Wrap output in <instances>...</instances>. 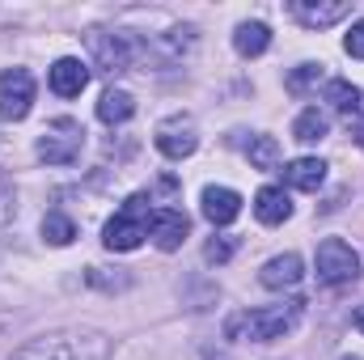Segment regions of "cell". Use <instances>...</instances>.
Returning a JSON list of instances; mask_svg holds the SVG:
<instances>
[{
  "mask_svg": "<svg viewBox=\"0 0 364 360\" xmlns=\"http://www.w3.org/2000/svg\"><path fill=\"white\" fill-rule=\"evenodd\" d=\"M305 314V301H279V305H267V309H242L225 322V335L237 339V344H272V339H284Z\"/></svg>",
  "mask_w": 364,
  "mask_h": 360,
  "instance_id": "obj_1",
  "label": "cell"
},
{
  "mask_svg": "<svg viewBox=\"0 0 364 360\" xmlns=\"http://www.w3.org/2000/svg\"><path fill=\"white\" fill-rule=\"evenodd\" d=\"M13 360H110V339L102 331H51L17 348Z\"/></svg>",
  "mask_w": 364,
  "mask_h": 360,
  "instance_id": "obj_2",
  "label": "cell"
},
{
  "mask_svg": "<svg viewBox=\"0 0 364 360\" xmlns=\"http://www.w3.org/2000/svg\"><path fill=\"white\" fill-rule=\"evenodd\" d=\"M153 199L140 191V195H127V203L106 221V229H102V242H106V250H136L144 238H149V216H153V208H149Z\"/></svg>",
  "mask_w": 364,
  "mask_h": 360,
  "instance_id": "obj_3",
  "label": "cell"
},
{
  "mask_svg": "<svg viewBox=\"0 0 364 360\" xmlns=\"http://www.w3.org/2000/svg\"><path fill=\"white\" fill-rule=\"evenodd\" d=\"M314 268H318V284L326 288H339V284H356L360 275V255L343 242V238H326L314 255Z\"/></svg>",
  "mask_w": 364,
  "mask_h": 360,
  "instance_id": "obj_4",
  "label": "cell"
},
{
  "mask_svg": "<svg viewBox=\"0 0 364 360\" xmlns=\"http://www.w3.org/2000/svg\"><path fill=\"white\" fill-rule=\"evenodd\" d=\"M81 144H85L81 123H73V119H55V123L38 136L34 153H38L47 166H73V162L81 157Z\"/></svg>",
  "mask_w": 364,
  "mask_h": 360,
  "instance_id": "obj_5",
  "label": "cell"
},
{
  "mask_svg": "<svg viewBox=\"0 0 364 360\" xmlns=\"http://www.w3.org/2000/svg\"><path fill=\"white\" fill-rule=\"evenodd\" d=\"M90 51L93 60L102 64V73H132V64H136V47H132V38L123 34V30H93L90 34Z\"/></svg>",
  "mask_w": 364,
  "mask_h": 360,
  "instance_id": "obj_6",
  "label": "cell"
},
{
  "mask_svg": "<svg viewBox=\"0 0 364 360\" xmlns=\"http://www.w3.org/2000/svg\"><path fill=\"white\" fill-rule=\"evenodd\" d=\"M34 106V77L26 68H4L0 73V115L9 123H21Z\"/></svg>",
  "mask_w": 364,
  "mask_h": 360,
  "instance_id": "obj_7",
  "label": "cell"
},
{
  "mask_svg": "<svg viewBox=\"0 0 364 360\" xmlns=\"http://www.w3.org/2000/svg\"><path fill=\"white\" fill-rule=\"evenodd\" d=\"M157 149H161V157H170V162H182V157H191L195 149H199V136H195V123L191 119H166L161 127H157Z\"/></svg>",
  "mask_w": 364,
  "mask_h": 360,
  "instance_id": "obj_8",
  "label": "cell"
},
{
  "mask_svg": "<svg viewBox=\"0 0 364 360\" xmlns=\"http://www.w3.org/2000/svg\"><path fill=\"white\" fill-rule=\"evenodd\" d=\"M288 13L305 26V30H326V26H335V21H343L348 13H352V4L348 0H288Z\"/></svg>",
  "mask_w": 364,
  "mask_h": 360,
  "instance_id": "obj_9",
  "label": "cell"
},
{
  "mask_svg": "<svg viewBox=\"0 0 364 360\" xmlns=\"http://www.w3.org/2000/svg\"><path fill=\"white\" fill-rule=\"evenodd\" d=\"M149 233H153V242H157L161 250H178L182 238L191 233V221H186L182 208H153V216H149Z\"/></svg>",
  "mask_w": 364,
  "mask_h": 360,
  "instance_id": "obj_10",
  "label": "cell"
},
{
  "mask_svg": "<svg viewBox=\"0 0 364 360\" xmlns=\"http://www.w3.org/2000/svg\"><path fill=\"white\" fill-rule=\"evenodd\" d=\"M242 212V195L229 186H203V216L212 225H233Z\"/></svg>",
  "mask_w": 364,
  "mask_h": 360,
  "instance_id": "obj_11",
  "label": "cell"
},
{
  "mask_svg": "<svg viewBox=\"0 0 364 360\" xmlns=\"http://www.w3.org/2000/svg\"><path fill=\"white\" fill-rule=\"evenodd\" d=\"M85 85H90V68H85L81 60L64 55V60L51 64V90L60 93V97H81Z\"/></svg>",
  "mask_w": 364,
  "mask_h": 360,
  "instance_id": "obj_12",
  "label": "cell"
},
{
  "mask_svg": "<svg viewBox=\"0 0 364 360\" xmlns=\"http://www.w3.org/2000/svg\"><path fill=\"white\" fill-rule=\"evenodd\" d=\"M284 182L292 191H318L326 182V162L322 157H296V162L284 166Z\"/></svg>",
  "mask_w": 364,
  "mask_h": 360,
  "instance_id": "obj_13",
  "label": "cell"
},
{
  "mask_svg": "<svg viewBox=\"0 0 364 360\" xmlns=\"http://www.w3.org/2000/svg\"><path fill=\"white\" fill-rule=\"evenodd\" d=\"M255 216H259L263 225H284V221L292 216L288 191H284V186H263V191L255 195Z\"/></svg>",
  "mask_w": 364,
  "mask_h": 360,
  "instance_id": "obj_14",
  "label": "cell"
},
{
  "mask_svg": "<svg viewBox=\"0 0 364 360\" xmlns=\"http://www.w3.org/2000/svg\"><path fill=\"white\" fill-rule=\"evenodd\" d=\"M296 280H301V255H275L272 263L259 271V284L263 288H275V292L279 288H292Z\"/></svg>",
  "mask_w": 364,
  "mask_h": 360,
  "instance_id": "obj_15",
  "label": "cell"
},
{
  "mask_svg": "<svg viewBox=\"0 0 364 360\" xmlns=\"http://www.w3.org/2000/svg\"><path fill=\"white\" fill-rule=\"evenodd\" d=\"M136 115V102H132V93L123 90H106L102 93V102H97V119L106 123V127H114V123H127Z\"/></svg>",
  "mask_w": 364,
  "mask_h": 360,
  "instance_id": "obj_16",
  "label": "cell"
},
{
  "mask_svg": "<svg viewBox=\"0 0 364 360\" xmlns=\"http://www.w3.org/2000/svg\"><path fill=\"white\" fill-rule=\"evenodd\" d=\"M233 47H237L242 55H263V51L272 47V30H267L263 21H242V26L233 30Z\"/></svg>",
  "mask_w": 364,
  "mask_h": 360,
  "instance_id": "obj_17",
  "label": "cell"
},
{
  "mask_svg": "<svg viewBox=\"0 0 364 360\" xmlns=\"http://www.w3.org/2000/svg\"><path fill=\"white\" fill-rule=\"evenodd\" d=\"M326 132H331V119H326L318 106H305V110L296 115V123H292V140H301V144H318Z\"/></svg>",
  "mask_w": 364,
  "mask_h": 360,
  "instance_id": "obj_18",
  "label": "cell"
},
{
  "mask_svg": "<svg viewBox=\"0 0 364 360\" xmlns=\"http://www.w3.org/2000/svg\"><path fill=\"white\" fill-rule=\"evenodd\" d=\"M246 153H250V166H255V170H275V166H279V144H275V136H255V140L246 144Z\"/></svg>",
  "mask_w": 364,
  "mask_h": 360,
  "instance_id": "obj_19",
  "label": "cell"
},
{
  "mask_svg": "<svg viewBox=\"0 0 364 360\" xmlns=\"http://www.w3.org/2000/svg\"><path fill=\"white\" fill-rule=\"evenodd\" d=\"M43 238H47L51 246H68V242L77 238V225H73L64 212H47V216H43Z\"/></svg>",
  "mask_w": 364,
  "mask_h": 360,
  "instance_id": "obj_20",
  "label": "cell"
},
{
  "mask_svg": "<svg viewBox=\"0 0 364 360\" xmlns=\"http://www.w3.org/2000/svg\"><path fill=\"white\" fill-rule=\"evenodd\" d=\"M326 102H331L335 110H343V115H356V106H360V90H356L352 81H331V85H326Z\"/></svg>",
  "mask_w": 364,
  "mask_h": 360,
  "instance_id": "obj_21",
  "label": "cell"
},
{
  "mask_svg": "<svg viewBox=\"0 0 364 360\" xmlns=\"http://www.w3.org/2000/svg\"><path fill=\"white\" fill-rule=\"evenodd\" d=\"M233 250H237V238H212V242L203 246V259H208V263H229Z\"/></svg>",
  "mask_w": 364,
  "mask_h": 360,
  "instance_id": "obj_22",
  "label": "cell"
},
{
  "mask_svg": "<svg viewBox=\"0 0 364 360\" xmlns=\"http://www.w3.org/2000/svg\"><path fill=\"white\" fill-rule=\"evenodd\" d=\"M314 81H322V64H301V68L288 77V90H292V93H305Z\"/></svg>",
  "mask_w": 364,
  "mask_h": 360,
  "instance_id": "obj_23",
  "label": "cell"
},
{
  "mask_svg": "<svg viewBox=\"0 0 364 360\" xmlns=\"http://www.w3.org/2000/svg\"><path fill=\"white\" fill-rule=\"evenodd\" d=\"M17 216V195H13V182H9V174L0 170V225H9Z\"/></svg>",
  "mask_w": 364,
  "mask_h": 360,
  "instance_id": "obj_24",
  "label": "cell"
},
{
  "mask_svg": "<svg viewBox=\"0 0 364 360\" xmlns=\"http://www.w3.org/2000/svg\"><path fill=\"white\" fill-rule=\"evenodd\" d=\"M343 51H348V55H356V60H364V21H356V26L348 30V38H343Z\"/></svg>",
  "mask_w": 364,
  "mask_h": 360,
  "instance_id": "obj_25",
  "label": "cell"
},
{
  "mask_svg": "<svg viewBox=\"0 0 364 360\" xmlns=\"http://www.w3.org/2000/svg\"><path fill=\"white\" fill-rule=\"evenodd\" d=\"M348 132H352V140L364 149V119H356V115H352V119H348Z\"/></svg>",
  "mask_w": 364,
  "mask_h": 360,
  "instance_id": "obj_26",
  "label": "cell"
},
{
  "mask_svg": "<svg viewBox=\"0 0 364 360\" xmlns=\"http://www.w3.org/2000/svg\"><path fill=\"white\" fill-rule=\"evenodd\" d=\"M352 322H356V331H360V335H364V305H360V309H356V314H352Z\"/></svg>",
  "mask_w": 364,
  "mask_h": 360,
  "instance_id": "obj_27",
  "label": "cell"
}]
</instances>
